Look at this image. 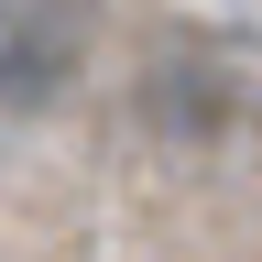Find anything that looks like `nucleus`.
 Returning a JSON list of instances; mask_svg holds the SVG:
<instances>
[{
	"label": "nucleus",
	"instance_id": "nucleus-1",
	"mask_svg": "<svg viewBox=\"0 0 262 262\" xmlns=\"http://www.w3.org/2000/svg\"><path fill=\"white\" fill-rule=\"evenodd\" d=\"M131 110H142V131H153L164 153H219L229 131L251 120V77H241V55H229V44L175 33V44H153Z\"/></svg>",
	"mask_w": 262,
	"mask_h": 262
},
{
	"label": "nucleus",
	"instance_id": "nucleus-2",
	"mask_svg": "<svg viewBox=\"0 0 262 262\" xmlns=\"http://www.w3.org/2000/svg\"><path fill=\"white\" fill-rule=\"evenodd\" d=\"M98 11L88 0H0V120L66 110V88L88 77Z\"/></svg>",
	"mask_w": 262,
	"mask_h": 262
}]
</instances>
